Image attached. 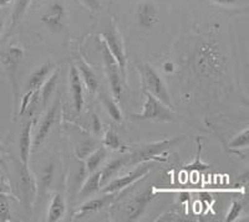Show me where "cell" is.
I'll return each instance as SVG.
<instances>
[{
  "instance_id": "15",
  "label": "cell",
  "mask_w": 249,
  "mask_h": 222,
  "mask_svg": "<svg viewBox=\"0 0 249 222\" xmlns=\"http://www.w3.org/2000/svg\"><path fill=\"white\" fill-rule=\"evenodd\" d=\"M70 87L71 93H72V102H74L75 112L80 113L84 108V88H82L81 76H80L79 71H77L76 66H71L70 68Z\"/></svg>"
},
{
  "instance_id": "36",
  "label": "cell",
  "mask_w": 249,
  "mask_h": 222,
  "mask_svg": "<svg viewBox=\"0 0 249 222\" xmlns=\"http://www.w3.org/2000/svg\"><path fill=\"white\" fill-rule=\"evenodd\" d=\"M0 191H1V192H8L9 191L8 186L4 184V181L1 180V179H0Z\"/></svg>"
},
{
  "instance_id": "8",
  "label": "cell",
  "mask_w": 249,
  "mask_h": 222,
  "mask_svg": "<svg viewBox=\"0 0 249 222\" xmlns=\"http://www.w3.org/2000/svg\"><path fill=\"white\" fill-rule=\"evenodd\" d=\"M156 196H157V191H156L155 188H152L148 189V190H144L141 194L131 199L127 205L124 206V220L126 221H136V220H139V217L142 216L144 210L152 203Z\"/></svg>"
},
{
  "instance_id": "24",
  "label": "cell",
  "mask_w": 249,
  "mask_h": 222,
  "mask_svg": "<svg viewBox=\"0 0 249 222\" xmlns=\"http://www.w3.org/2000/svg\"><path fill=\"white\" fill-rule=\"evenodd\" d=\"M100 98H101L102 106L106 110V112L111 115V118L117 123H121L124 121V115H122L121 110H120L116 102L110 98L106 93H100Z\"/></svg>"
},
{
  "instance_id": "28",
  "label": "cell",
  "mask_w": 249,
  "mask_h": 222,
  "mask_svg": "<svg viewBox=\"0 0 249 222\" xmlns=\"http://www.w3.org/2000/svg\"><path fill=\"white\" fill-rule=\"evenodd\" d=\"M10 196L8 192L0 191V221L6 222L12 220L10 214Z\"/></svg>"
},
{
  "instance_id": "9",
  "label": "cell",
  "mask_w": 249,
  "mask_h": 222,
  "mask_svg": "<svg viewBox=\"0 0 249 222\" xmlns=\"http://www.w3.org/2000/svg\"><path fill=\"white\" fill-rule=\"evenodd\" d=\"M151 168L152 166L150 164H143V165L136 168L133 172L128 173L127 175L124 176L117 177V179H113L110 180L107 184H105V188L102 189V192H117L122 191L124 189H127L128 186L133 185V184L139 181L140 179H143L148 173L151 172Z\"/></svg>"
},
{
  "instance_id": "37",
  "label": "cell",
  "mask_w": 249,
  "mask_h": 222,
  "mask_svg": "<svg viewBox=\"0 0 249 222\" xmlns=\"http://www.w3.org/2000/svg\"><path fill=\"white\" fill-rule=\"evenodd\" d=\"M12 0H0V8H6V6L10 5Z\"/></svg>"
},
{
  "instance_id": "22",
  "label": "cell",
  "mask_w": 249,
  "mask_h": 222,
  "mask_svg": "<svg viewBox=\"0 0 249 222\" xmlns=\"http://www.w3.org/2000/svg\"><path fill=\"white\" fill-rule=\"evenodd\" d=\"M101 188V172H93L91 173L88 180L85 181L84 186L81 188L79 192L80 197H89L92 194L97 192Z\"/></svg>"
},
{
  "instance_id": "25",
  "label": "cell",
  "mask_w": 249,
  "mask_h": 222,
  "mask_svg": "<svg viewBox=\"0 0 249 222\" xmlns=\"http://www.w3.org/2000/svg\"><path fill=\"white\" fill-rule=\"evenodd\" d=\"M106 154H107L106 148L105 146H101V148H99V149H96L95 152H92L88 158H86V172H88V174L96 172L97 168L100 166V164L105 160Z\"/></svg>"
},
{
  "instance_id": "29",
  "label": "cell",
  "mask_w": 249,
  "mask_h": 222,
  "mask_svg": "<svg viewBox=\"0 0 249 222\" xmlns=\"http://www.w3.org/2000/svg\"><path fill=\"white\" fill-rule=\"evenodd\" d=\"M197 144H198V149H197V155H196L195 163H192L191 165H187V170H191V172H204V170H208L211 168V165L208 164H204L201 161V152H202V144L201 139H197Z\"/></svg>"
},
{
  "instance_id": "12",
  "label": "cell",
  "mask_w": 249,
  "mask_h": 222,
  "mask_svg": "<svg viewBox=\"0 0 249 222\" xmlns=\"http://www.w3.org/2000/svg\"><path fill=\"white\" fill-rule=\"evenodd\" d=\"M121 191L117 192H105V195L101 197H96V199H91L89 201H86L84 205L80 206L74 214V219L79 220L82 219L84 216L89 214H92V212H97V211L102 210V208L107 207L111 204H113L121 196Z\"/></svg>"
},
{
  "instance_id": "7",
  "label": "cell",
  "mask_w": 249,
  "mask_h": 222,
  "mask_svg": "<svg viewBox=\"0 0 249 222\" xmlns=\"http://www.w3.org/2000/svg\"><path fill=\"white\" fill-rule=\"evenodd\" d=\"M100 48H101V55L102 59H104V65H105V71L106 75H107L108 82H110L112 95L115 98L120 99L122 96V92H124V86L126 83L122 79L121 71H120L117 62L115 61L111 52L108 51L107 46L102 40L100 41Z\"/></svg>"
},
{
  "instance_id": "35",
  "label": "cell",
  "mask_w": 249,
  "mask_h": 222,
  "mask_svg": "<svg viewBox=\"0 0 249 222\" xmlns=\"http://www.w3.org/2000/svg\"><path fill=\"white\" fill-rule=\"evenodd\" d=\"M1 150H3V146H1V144H0V152H1ZM0 165L3 166L5 172H8V168H6V164H5V161H4V159H3V157H1V154H0Z\"/></svg>"
},
{
  "instance_id": "6",
  "label": "cell",
  "mask_w": 249,
  "mask_h": 222,
  "mask_svg": "<svg viewBox=\"0 0 249 222\" xmlns=\"http://www.w3.org/2000/svg\"><path fill=\"white\" fill-rule=\"evenodd\" d=\"M184 137H173V138L163 139L161 142L146 144V145L139 148L136 152H133L130 155V164H142L148 160L164 161L166 159L159 158V155H161V153H163L164 150L171 148V146L176 145L177 143H181Z\"/></svg>"
},
{
  "instance_id": "17",
  "label": "cell",
  "mask_w": 249,
  "mask_h": 222,
  "mask_svg": "<svg viewBox=\"0 0 249 222\" xmlns=\"http://www.w3.org/2000/svg\"><path fill=\"white\" fill-rule=\"evenodd\" d=\"M31 127L33 122L28 121L24 124L23 129L20 132L19 139V152H20V164L24 168H29V159H30L31 144H33V138H31Z\"/></svg>"
},
{
  "instance_id": "5",
  "label": "cell",
  "mask_w": 249,
  "mask_h": 222,
  "mask_svg": "<svg viewBox=\"0 0 249 222\" xmlns=\"http://www.w3.org/2000/svg\"><path fill=\"white\" fill-rule=\"evenodd\" d=\"M141 75L144 91L151 93L152 96L160 99L162 103H164L167 107L175 111V106H173L172 98H171L170 93H168L167 87H166L164 82L162 81L161 76L156 72L155 68L151 67L148 63H143L141 66Z\"/></svg>"
},
{
  "instance_id": "20",
  "label": "cell",
  "mask_w": 249,
  "mask_h": 222,
  "mask_svg": "<svg viewBox=\"0 0 249 222\" xmlns=\"http://www.w3.org/2000/svg\"><path fill=\"white\" fill-rule=\"evenodd\" d=\"M127 164H130V155H122V157L115 158L113 160H111L101 170V185L107 184L111 180V177H113V175H116Z\"/></svg>"
},
{
  "instance_id": "38",
  "label": "cell",
  "mask_w": 249,
  "mask_h": 222,
  "mask_svg": "<svg viewBox=\"0 0 249 222\" xmlns=\"http://www.w3.org/2000/svg\"><path fill=\"white\" fill-rule=\"evenodd\" d=\"M3 31H4V21L1 15H0V37H1V35H3Z\"/></svg>"
},
{
  "instance_id": "10",
  "label": "cell",
  "mask_w": 249,
  "mask_h": 222,
  "mask_svg": "<svg viewBox=\"0 0 249 222\" xmlns=\"http://www.w3.org/2000/svg\"><path fill=\"white\" fill-rule=\"evenodd\" d=\"M66 8L60 1H53L41 16V23L50 31L59 32L65 26Z\"/></svg>"
},
{
  "instance_id": "30",
  "label": "cell",
  "mask_w": 249,
  "mask_h": 222,
  "mask_svg": "<svg viewBox=\"0 0 249 222\" xmlns=\"http://www.w3.org/2000/svg\"><path fill=\"white\" fill-rule=\"evenodd\" d=\"M243 210H244L243 203L239 201V200H234V201L232 203V205H231V208L230 211H228V214H227L224 221L226 222L237 221L238 217L241 216V214L243 212Z\"/></svg>"
},
{
  "instance_id": "18",
  "label": "cell",
  "mask_w": 249,
  "mask_h": 222,
  "mask_svg": "<svg viewBox=\"0 0 249 222\" xmlns=\"http://www.w3.org/2000/svg\"><path fill=\"white\" fill-rule=\"evenodd\" d=\"M20 181H21V189H23L24 196H25L26 208L31 210V205H33V200H34L36 188H35L34 177L31 175L29 168L21 166V170H20Z\"/></svg>"
},
{
  "instance_id": "21",
  "label": "cell",
  "mask_w": 249,
  "mask_h": 222,
  "mask_svg": "<svg viewBox=\"0 0 249 222\" xmlns=\"http://www.w3.org/2000/svg\"><path fill=\"white\" fill-rule=\"evenodd\" d=\"M66 205H65V199L60 192L54 194L53 199H51L50 206H49V212H48V219L46 221L49 222H57L64 217L65 215Z\"/></svg>"
},
{
  "instance_id": "4",
  "label": "cell",
  "mask_w": 249,
  "mask_h": 222,
  "mask_svg": "<svg viewBox=\"0 0 249 222\" xmlns=\"http://www.w3.org/2000/svg\"><path fill=\"white\" fill-rule=\"evenodd\" d=\"M24 57V48L20 45L9 46L8 50L1 54V63L8 73L10 87L13 91V97H14V107L18 111V103H19V84H18V67L20 66Z\"/></svg>"
},
{
  "instance_id": "1",
  "label": "cell",
  "mask_w": 249,
  "mask_h": 222,
  "mask_svg": "<svg viewBox=\"0 0 249 222\" xmlns=\"http://www.w3.org/2000/svg\"><path fill=\"white\" fill-rule=\"evenodd\" d=\"M192 70L199 77L221 76L226 70V57L213 37L202 39L192 54Z\"/></svg>"
},
{
  "instance_id": "3",
  "label": "cell",
  "mask_w": 249,
  "mask_h": 222,
  "mask_svg": "<svg viewBox=\"0 0 249 222\" xmlns=\"http://www.w3.org/2000/svg\"><path fill=\"white\" fill-rule=\"evenodd\" d=\"M102 41L105 42L108 51L111 52L115 61L117 62L120 71H121L122 79H124V83L127 84V55H126V50H124L121 32L117 29V25L113 19L110 21L107 31L102 34Z\"/></svg>"
},
{
  "instance_id": "34",
  "label": "cell",
  "mask_w": 249,
  "mask_h": 222,
  "mask_svg": "<svg viewBox=\"0 0 249 222\" xmlns=\"http://www.w3.org/2000/svg\"><path fill=\"white\" fill-rule=\"evenodd\" d=\"M162 68H163L164 72H167V73H172L173 71H175V65H173L172 62L167 61V62H164L163 66H162Z\"/></svg>"
},
{
  "instance_id": "32",
  "label": "cell",
  "mask_w": 249,
  "mask_h": 222,
  "mask_svg": "<svg viewBox=\"0 0 249 222\" xmlns=\"http://www.w3.org/2000/svg\"><path fill=\"white\" fill-rule=\"evenodd\" d=\"M92 128L96 134H99L101 132V122H100V118L96 114L92 115Z\"/></svg>"
},
{
  "instance_id": "27",
  "label": "cell",
  "mask_w": 249,
  "mask_h": 222,
  "mask_svg": "<svg viewBox=\"0 0 249 222\" xmlns=\"http://www.w3.org/2000/svg\"><path fill=\"white\" fill-rule=\"evenodd\" d=\"M249 145V128L246 127L242 132L238 133L230 142V146L233 149H247Z\"/></svg>"
},
{
  "instance_id": "13",
  "label": "cell",
  "mask_w": 249,
  "mask_h": 222,
  "mask_svg": "<svg viewBox=\"0 0 249 222\" xmlns=\"http://www.w3.org/2000/svg\"><path fill=\"white\" fill-rule=\"evenodd\" d=\"M60 107V98L55 99L54 104L51 106L50 108H48L45 115L43 117L41 122H40L39 127H37V130L35 133L34 138H33V144L34 146H39L40 144H43V142L45 141V138L48 137V134L50 133L51 128L54 126L55 121H56L57 111Z\"/></svg>"
},
{
  "instance_id": "14",
  "label": "cell",
  "mask_w": 249,
  "mask_h": 222,
  "mask_svg": "<svg viewBox=\"0 0 249 222\" xmlns=\"http://www.w3.org/2000/svg\"><path fill=\"white\" fill-rule=\"evenodd\" d=\"M55 70V65L51 62H46L40 67H37L34 72L31 73L24 87V95L33 96L35 92L40 91L45 79L50 76V73Z\"/></svg>"
},
{
  "instance_id": "26",
  "label": "cell",
  "mask_w": 249,
  "mask_h": 222,
  "mask_svg": "<svg viewBox=\"0 0 249 222\" xmlns=\"http://www.w3.org/2000/svg\"><path fill=\"white\" fill-rule=\"evenodd\" d=\"M104 146L110 148L112 150H117L122 146L119 133L116 132V129L113 127H110V129L106 132L105 137H104Z\"/></svg>"
},
{
  "instance_id": "16",
  "label": "cell",
  "mask_w": 249,
  "mask_h": 222,
  "mask_svg": "<svg viewBox=\"0 0 249 222\" xmlns=\"http://www.w3.org/2000/svg\"><path fill=\"white\" fill-rule=\"evenodd\" d=\"M76 68L80 75H81V79L85 82L86 88L89 90V92L91 95L96 93L100 87L99 79H97L96 73L93 72V70L91 68V66L85 61V59L81 55L76 59Z\"/></svg>"
},
{
  "instance_id": "31",
  "label": "cell",
  "mask_w": 249,
  "mask_h": 222,
  "mask_svg": "<svg viewBox=\"0 0 249 222\" xmlns=\"http://www.w3.org/2000/svg\"><path fill=\"white\" fill-rule=\"evenodd\" d=\"M80 1H81L92 14H95V13H97L99 10H101L102 8L100 0H80Z\"/></svg>"
},
{
  "instance_id": "11",
  "label": "cell",
  "mask_w": 249,
  "mask_h": 222,
  "mask_svg": "<svg viewBox=\"0 0 249 222\" xmlns=\"http://www.w3.org/2000/svg\"><path fill=\"white\" fill-rule=\"evenodd\" d=\"M135 16L137 24L143 29L153 28L160 21L159 9L152 0H142L141 3L137 4Z\"/></svg>"
},
{
  "instance_id": "2",
  "label": "cell",
  "mask_w": 249,
  "mask_h": 222,
  "mask_svg": "<svg viewBox=\"0 0 249 222\" xmlns=\"http://www.w3.org/2000/svg\"><path fill=\"white\" fill-rule=\"evenodd\" d=\"M132 118L140 121L164 122V123H173L176 122L175 111L162 103L160 99L152 96L151 93L144 91V103L140 113H133Z\"/></svg>"
},
{
  "instance_id": "23",
  "label": "cell",
  "mask_w": 249,
  "mask_h": 222,
  "mask_svg": "<svg viewBox=\"0 0 249 222\" xmlns=\"http://www.w3.org/2000/svg\"><path fill=\"white\" fill-rule=\"evenodd\" d=\"M33 0H15L14 10L12 14V20H10V25H9V31H13L15 26L21 21L24 15L28 12L29 6H30Z\"/></svg>"
},
{
  "instance_id": "19",
  "label": "cell",
  "mask_w": 249,
  "mask_h": 222,
  "mask_svg": "<svg viewBox=\"0 0 249 222\" xmlns=\"http://www.w3.org/2000/svg\"><path fill=\"white\" fill-rule=\"evenodd\" d=\"M59 76L60 68H55V70L50 73V76L45 79L43 86H41V92L39 91V101L40 104H41V108L48 107L51 96H53V93H54L55 88H56L57 86Z\"/></svg>"
},
{
  "instance_id": "33",
  "label": "cell",
  "mask_w": 249,
  "mask_h": 222,
  "mask_svg": "<svg viewBox=\"0 0 249 222\" xmlns=\"http://www.w3.org/2000/svg\"><path fill=\"white\" fill-rule=\"evenodd\" d=\"M213 3L218 4V5L222 6H230V5H234V4H238L241 0H212Z\"/></svg>"
}]
</instances>
